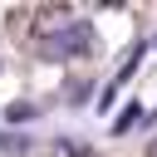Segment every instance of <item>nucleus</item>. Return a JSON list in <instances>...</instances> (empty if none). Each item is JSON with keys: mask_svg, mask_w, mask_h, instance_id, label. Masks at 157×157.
<instances>
[{"mask_svg": "<svg viewBox=\"0 0 157 157\" xmlns=\"http://www.w3.org/2000/svg\"><path fill=\"white\" fill-rule=\"evenodd\" d=\"M152 157H157V142H152Z\"/></svg>", "mask_w": 157, "mask_h": 157, "instance_id": "obj_1", "label": "nucleus"}]
</instances>
